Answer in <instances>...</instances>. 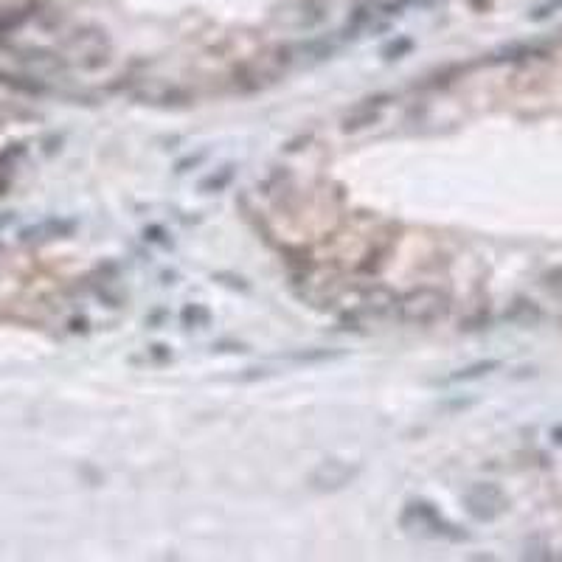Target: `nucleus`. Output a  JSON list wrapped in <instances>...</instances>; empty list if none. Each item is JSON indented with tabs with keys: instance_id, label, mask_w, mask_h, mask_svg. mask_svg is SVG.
Segmentation results:
<instances>
[{
	"instance_id": "nucleus-5",
	"label": "nucleus",
	"mask_w": 562,
	"mask_h": 562,
	"mask_svg": "<svg viewBox=\"0 0 562 562\" xmlns=\"http://www.w3.org/2000/svg\"><path fill=\"white\" fill-rule=\"evenodd\" d=\"M498 363H478V366H470V369H464L461 374H453V380L459 383V380H473V377H481L484 371L495 369Z\"/></svg>"
},
{
	"instance_id": "nucleus-1",
	"label": "nucleus",
	"mask_w": 562,
	"mask_h": 562,
	"mask_svg": "<svg viewBox=\"0 0 562 562\" xmlns=\"http://www.w3.org/2000/svg\"><path fill=\"white\" fill-rule=\"evenodd\" d=\"M450 310V298L436 287H416L411 293L397 298V310L394 315L400 318L402 324L411 326H430L436 321H442Z\"/></svg>"
},
{
	"instance_id": "nucleus-4",
	"label": "nucleus",
	"mask_w": 562,
	"mask_h": 562,
	"mask_svg": "<svg viewBox=\"0 0 562 562\" xmlns=\"http://www.w3.org/2000/svg\"><path fill=\"white\" fill-rule=\"evenodd\" d=\"M405 515H408V518H416V526H419V529H425V532L430 529V534H436V537H442V534L456 537V540L461 537L459 532H450L453 526H447V523L439 518V512H436L433 506H428V503H411V506L405 509Z\"/></svg>"
},
{
	"instance_id": "nucleus-2",
	"label": "nucleus",
	"mask_w": 562,
	"mask_h": 562,
	"mask_svg": "<svg viewBox=\"0 0 562 562\" xmlns=\"http://www.w3.org/2000/svg\"><path fill=\"white\" fill-rule=\"evenodd\" d=\"M464 503L475 520H495L506 509V495L495 484H475L467 489Z\"/></svg>"
},
{
	"instance_id": "nucleus-6",
	"label": "nucleus",
	"mask_w": 562,
	"mask_h": 562,
	"mask_svg": "<svg viewBox=\"0 0 562 562\" xmlns=\"http://www.w3.org/2000/svg\"><path fill=\"white\" fill-rule=\"evenodd\" d=\"M546 287H548V290H554V293H560V296H562V267H560V270H554V273H548V276H546Z\"/></svg>"
},
{
	"instance_id": "nucleus-3",
	"label": "nucleus",
	"mask_w": 562,
	"mask_h": 562,
	"mask_svg": "<svg viewBox=\"0 0 562 562\" xmlns=\"http://www.w3.org/2000/svg\"><path fill=\"white\" fill-rule=\"evenodd\" d=\"M355 467H349L346 461H324L315 473H312V487L315 489H341L355 478Z\"/></svg>"
}]
</instances>
